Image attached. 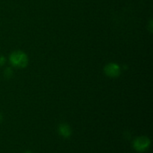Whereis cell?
Instances as JSON below:
<instances>
[{"instance_id": "52a82bcc", "label": "cell", "mask_w": 153, "mask_h": 153, "mask_svg": "<svg viewBox=\"0 0 153 153\" xmlns=\"http://www.w3.org/2000/svg\"><path fill=\"white\" fill-rule=\"evenodd\" d=\"M1 120H2V115H1V112H0V123L1 122Z\"/></svg>"}, {"instance_id": "3957f363", "label": "cell", "mask_w": 153, "mask_h": 153, "mask_svg": "<svg viewBox=\"0 0 153 153\" xmlns=\"http://www.w3.org/2000/svg\"><path fill=\"white\" fill-rule=\"evenodd\" d=\"M105 73L109 77H118L120 74V67L117 64L111 63L105 67Z\"/></svg>"}, {"instance_id": "5b68a950", "label": "cell", "mask_w": 153, "mask_h": 153, "mask_svg": "<svg viewBox=\"0 0 153 153\" xmlns=\"http://www.w3.org/2000/svg\"><path fill=\"white\" fill-rule=\"evenodd\" d=\"M13 75V71L10 68H6L5 70L4 71V76L7 79H9Z\"/></svg>"}, {"instance_id": "277c9868", "label": "cell", "mask_w": 153, "mask_h": 153, "mask_svg": "<svg viewBox=\"0 0 153 153\" xmlns=\"http://www.w3.org/2000/svg\"><path fill=\"white\" fill-rule=\"evenodd\" d=\"M58 133L64 138H68L71 135L72 131L70 127L67 124L62 123L58 126Z\"/></svg>"}, {"instance_id": "7a4b0ae2", "label": "cell", "mask_w": 153, "mask_h": 153, "mask_svg": "<svg viewBox=\"0 0 153 153\" xmlns=\"http://www.w3.org/2000/svg\"><path fill=\"white\" fill-rule=\"evenodd\" d=\"M151 141L149 137L146 136H140L134 139L133 141L132 146L135 151L138 152H144L150 146Z\"/></svg>"}, {"instance_id": "6da1fadb", "label": "cell", "mask_w": 153, "mask_h": 153, "mask_svg": "<svg viewBox=\"0 0 153 153\" xmlns=\"http://www.w3.org/2000/svg\"><path fill=\"white\" fill-rule=\"evenodd\" d=\"M10 61L13 66L19 68H23L28 64V60L27 55L21 51H16L10 54Z\"/></svg>"}, {"instance_id": "8992f818", "label": "cell", "mask_w": 153, "mask_h": 153, "mask_svg": "<svg viewBox=\"0 0 153 153\" xmlns=\"http://www.w3.org/2000/svg\"><path fill=\"white\" fill-rule=\"evenodd\" d=\"M4 63H5V58L0 55V67H1Z\"/></svg>"}, {"instance_id": "ba28073f", "label": "cell", "mask_w": 153, "mask_h": 153, "mask_svg": "<svg viewBox=\"0 0 153 153\" xmlns=\"http://www.w3.org/2000/svg\"><path fill=\"white\" fill-rule=\"evenodd\" d=\"M23 153H32L31 152V151H25V152H24Z\"/></svg>"}]
</instances>
